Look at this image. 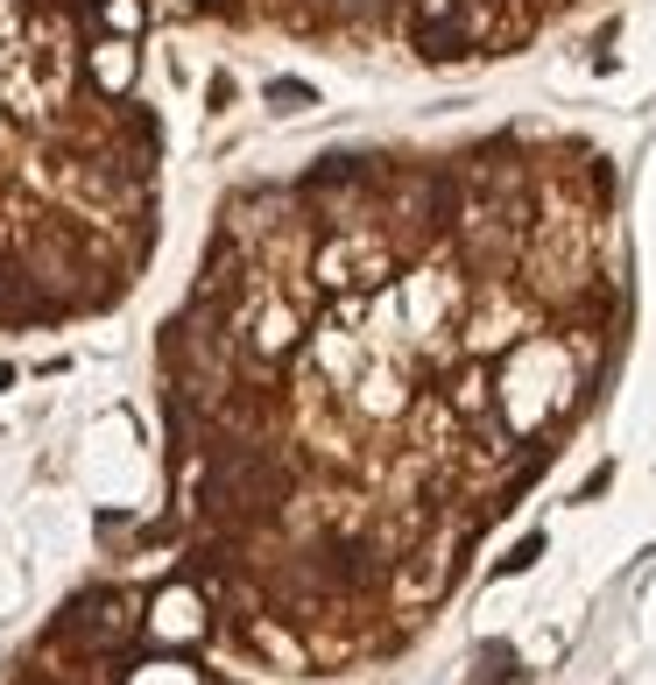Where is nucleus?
<instances>
[{"instance_id": "nucleus-1", "label": "nucleus", "mask_w": 656, "mask_h": 685, "mask_svg": "<svg viewBox=\"0 0 656 685\" xmlns=\"http://www.w3.org/2000/svg\"><path fill=\"white\" fill-rule=\"evenodd\" d=\"M536 559H544V538H523L509 559H501V573H523V565H536Z\"/></svg>"}]
</instances>
